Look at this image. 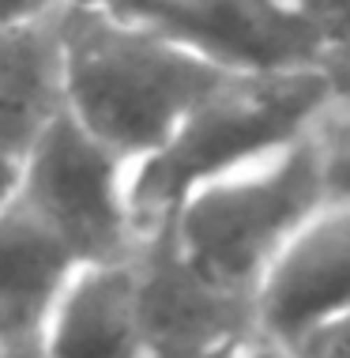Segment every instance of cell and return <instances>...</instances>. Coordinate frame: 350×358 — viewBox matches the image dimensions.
Here are the masks:
<instances>
[{
    "label": "cell",
    "mask_w": 350,
    "mask_h": 358,
    "mask_svg": "<svg viewBox=\"0 0 350 358\" xmlns=\"http://www.w3.org/2000/svg\"><path fill=\"white\" fill-rule=\"evenodd\" d=\"M151 328L143 309L140 260L83 264L68 283L50 328L42 358H147Z\"/></svg>",
    "instance_id": "obj_8"
},
{
    "label": "cell",
    "mask_w": 350,
    "mask_h": 358,
    "mask_svg": "<svg viewBox=\"0 0 350 358\" xmlns=\"http://www.w3.org/2000/svg\"><path fill=\"white\" fill-rule=\"evenodd\" d=\"M64 113L57 15L0 31V151L23 159Z\"/></svg>",
    "instance_id": "obj_9"
},
{
    "label": "cell",
    "mask_w": 350,
    "mask_h": 358,
    "mask_svg": "<svg viewBox=\"0 0 350 358\" xmlns=\"http://www.w3.org/2000/svg\"><path fill=\"white\" fill-rule=\"evenodd\" d=\"M301 358H350V317L339 321L332 328H324L320 336L305 340L301 347H294Z\"/></svg>",
    "instance_id": "obj_13"
},
{
    "label": "cell",
    "mask_w": 350,
    "mask_h": 358,
    "mask_svg": "<svg viewBox=\"0 0 350 358\" xmlns=\"http://www.w3.org/2000/svg\"><path fill=\"white\" fill-rule=\"evenodd\" d=\"M226 358H301L290 343L283 340H275V336H268V332H256V336H249L245 343H238Z\"/></svg>",
    "instance_id": "obj_14"
},
{
    "label": "cell",
    "mask_w": 350,
    "mask_h": 358,
    "mask_svg": "<svg viewBox=\"0 0 350 358\" xmlns=\"http://www.w3.org/2000/svg\"><path fill=\"white\" fill-rule=\"evenodd\" d=\"M335 94L339 87L324 69L233 72L136 166V215L143 234L200 185L309 140Z\"/></svg>",
    "instance_id": "obj_2"
},
{
    "label": "cell",
    "mask_w": 350,
    "mask_h": 358,
    "mask_svg": "<svg viewBox=\"0 0 350 358\" xmlns=\"http://www.w3.org/2000/svg\"><path fill=\"white\" fill-rule=\"evenodd\" d=\"M260 328L290 347L350 317V208L328 204L256 290Z\"/></svg>",
    "instance_id": "obj_6"
},
{
    "label": "cell",
    "mask_w": 350,
    "mask_h": 358,
    "mask_svg": "<svg viewBox=\"0 0 350 358\" xmlns=\"http://www.w3.org/2000/svg\"><path fill=\"white\" fill-rule=\"evenodd\" d=\"M313 148L320 155L328 200L350 208V94H335V102L324 110L313 129Z\"/></svg>",
    "instance_id": "obj_11"
},
{
    "label": "cell",
    "mask_w": 350,
    "mask_h": 358,
    "mask_svg": "<svg viewBox=\"0 0 350 358\" xmlns=\"http://www.w3.org/2000/svg\"><path fill=\"white\" fill-rule=\"evenodd\" d=\"M328 204L320 155L309 136L200 185L159 227L192 268L238 294L256 298L290 241Z\"/></svg>",
    "instance_id": "obj_3"
},
{
    "label": "cell",
    "mask_w": 350,
    "mask_h": 358,
    "mask_svg": "<svg viewBox=\"0 0 350 358\" xmlns=\"http://www.w3.org/2000/svg\"><path fill=\"white\" fill-rule=\"evenodd\" d=\"M68 0H0V31L27 23H45V19L61 15Z\"/></svg>",
    "instance_id": "obj_12"
},
{
    "label": "cell",
    "mask_w": 350,
    "mask_h": 358,
    "mask_svg": "<svg viewBox=\"0 0 350 358\" xmlns=\"http://www.w3.org/2000/svg\"><path fill=\"white\" fill-rule=\"evenodd\" d=\"M136 166L140 162L64 110L19 159L15 200L31 208L80 264L121 260L143 241Z\"/></svg>",
    "instance_id": "obj_4"
},
{
    "label": "cell",
    "mask_w": 350,
    "mask_h": 358,
    "mask_svg": "<svg viewBox=\"0 0 350 358\" xmlns=\"http://www.w3.org/2000/svg\"><path fill=\"white\" fill-rule=\"evenodd\" d=\"M64 110L124 151L151 159L238 69L151 23L68 4L57 15Z\"/></svg>",
    "instance_id": "obj_1"
},
{
    "label": "cell",
    "mask_w": 350,
    "mask_h": 358,
    "mask_svg": "<svg viewBox=\"0 0 350 358\" xmlns=\"http://www.w3.org/2000/svg\"><path fill=\"white\" fill-rule=\"evenodd\" d=\"M80 268L72 249L15 192L0 204V355L42 358L45 328Z\"/></svg>",
    "instance_id": "obj_7"
},
{
    "label": "cell",
    "mask_w": 350,
    "mask_h": 358,
    "mask_svg": "<svg viewBox=\"0 0 350 358\" xmlns=\"http://www.w3.org/2000/svg\"><path fill=\"white\" fill-rule=\"evenodd\" d=\"M143 309L151 328V351L181 358H226L249 336L264 332L256 298L215 283L177 253L162 227L143 234L140 249Z\"/></svg>",
    "instance_id": "obj_5"
},
{
    "label": "cell",
    "mask_w": 350,
    "mask_h": 358,
    "mask_svg": "<svg viewBox=\"0 0 350 358\" xmlns=\"http://www.w3.org/2000/svg\"><path fill=\"white\" fill-rule=\"evenodd\" d=\"M15 181H19V159H12L8 151H0V204L15 192Z\"/></svg>",
    "instance_id": "obj_15"
},
{
    "label": "cell",
    "mask_w": 350,
    "mask_h": 358,
    "mask_svg": "<svg viewBox=\"0 0 350 358\" xmlns=\"http://www.w3.org/2000/svg\"><path fill=\"white\" fill-rule=\"evenodd\" d=\"M0 358H8V355H0Z\"/></svg>",
    "instance_id": "obj_17"
},
{
    "label": "cell",
    "mask_w": 350,
    "mask_h": 358,
    "mask_svg": "<svg viewBox=\"0 0 350 358\" xmlns=\"http://www.w3.org/2000/svg\"><path fill=\"white\" fill-rule=\"evenodd\" d=\"M147 358H181V355H170V351H151Z\"/></svg>",
    "instance_id": "obj_16"
},
{
    "label": "cell",
    "mask_w": 350,
    "mask_h": 358,
    "mask_svg": "<svg viewBox=\"0 0 350 358\" xmlns=\"http://www.w3.org/2000/svg\"><path fill=\"white\" fill-rule=\"evenodd\" d=\"M320 45V69L350 94V0H283Z\"/></svg>",
    "instance_id": "obj_10"
}]
</instances>
